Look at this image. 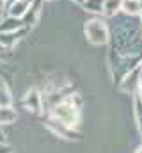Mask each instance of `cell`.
<instances>
[{
	"mask_svg": "<svg viewBox=\"0 0 142 153\" xmlns=\"http://www.w3.org/2000/svg\"><path fill=\"white\" fill-rule=\"evenodd\" d=\"M85 34H87V38H89V41L92 45H100V43H105L106 41V29L103 25V22H100V20L87 22Z\"/></svg>",
	"mask_w": 142,
	"mask_h": 153,
	"instance_id": "2",
	"label": "cell"
},
{
	"mask_svg": "<svg viewBox=\"0 0 142 153\" xmlns=\"http://www.w3.org/2000/svg\"><path fill=\"white\" fill-rule=\"evenodd\" d=\"M0 153H13V148L5 143H0Z\"/></svg>",
	"mask_w": 142,
	"mask_h": 153,
	"instance_id": "8",
	"label": "cell"
},
{
	"mask_svg": "<svg viewBox=\"0 0 142 153\" xmlns=\"http://www.w3.org/2000/svg\"><path fill=\"white\" fill-rule=\"evenodd\" d=\"M52 117L62 123L66 128H73L78 123V107H75L71 102H62L53 105L52 109Z\"/></svg>",
	"mask_w": 142,
	"mask_h": 153,
	"instance_id": "1",
	"label": "cell"
},
{
	"mask_svg": "<svg viewBox=\"0 0 142 153\" xmlns=\"http://www.w3.org/2000/svg\"><path fill=\"white\" fill-rule=\"evenodd\" d=\"M23 105L29 112H34V114H39L41 112V103H43V96L36 91V89H29L23 96Z\"/></svg>",
	"mask_w": 142,
	"mask_h": 153,
	"instance_id": "3",
	"label": "cell"
},
{
	"mask_svg": "<svg viewBox=\"0 0 142 153\" xmlns=\"http://www.w3.org/2000/svg\"><path fill=\"white\" fill-rule=\"evenodd\" d=\"M7 105H13V96H11L7 84L0 80V107H7Z\"/></svg>",
	"mask_w": 142,
	"mask_h": 153,
	"instance_id": "6",
	"label": "cell"
},
{
	"mask_svg": "<svg viewBox=\"0 0 142 153\" xmlns=\"http://www.w3.org/2000/svg\"><path fill=\"white\" fill-rule=\"evenodd\" d=\"M123 9L126 13H130V14H135V13L141 11V2H137V0H124L123 2Z\"/></svg>",
	"mask_w": 142,
	"mask_h": 153,
	"instance_id": "7",
	"label": "cell"
},
{
	"mask_svg": "<svg viewBox=\"0 0 142 153\" xmlns=\"http://www.w3.org/2000/svg\"><path fill=\"white\" fill-rule=\"evenodd\" d=\"M30 5H32V0H16V2H13V4L7 7V13H9L11 18H20V20H21V18L29 13Z\"/></svg>",
	"mask_w": 142,
	"mask_h": 153,
	"instance_id": "4",
	"label": "cell"
},
{
	"mask_svg": "<svg viewBox=\"0 0 142 153\" xmlns=\"http://www.w3.org/2000/svg\"><path fill=\"white\" fill-rule=\"evenodd\" d=\"M13 2H16V0H5V5H11Z\"/></svg>",
	"mask_w": 142,
	"mask_h": 153,
	"instance_id": "10",
	"label": "cell"
},
{
	"mask_svg": "<svg viewBox=\"0 0 142 153\" xmlns=\"http://www.w3.org/2000/svg\"><path fill=\"white\" fill-rule=\"evenodd\" d=\"M4 7H5V0H0V11H2Z\"/></svg>",
	"mask_w": 142,
	"mask_h": 153,
	"instance_id": "9",
	"label": "cell"
},
{
	"mask_svg": "<svg viewBox=\"0 0 142 153\" xmlns=\"http://www.w3.org/2000/svg\"><path fill=\"white\" fill-rule=\"evenodd\" d=\"M18 119V112L13 109V105L0 107V126L2 125H13Z\"/></svg>",
	"mask_w": 142,
	"mask_h": 153,
	"instance_id": "5",
	"label": "cell"
}]
</instances>
